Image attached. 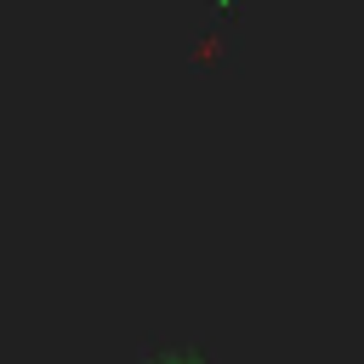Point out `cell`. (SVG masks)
<instances>
[{
  "mask_svg": "<svg viewBox=\"0 0 364 364\" xmlns=\"http://www.w3.org/2000/svg\"><path fill=\"white\" fill-rule=\"evenodd\" d=\"M136 364H216V358H210V347H199V341H148V347L136 353Z\"/></svg>",
  "mask_w": 364,
  "mask_h": 364,
  "instance_id": "1",
  "label": "cell"
}]
</instances>
